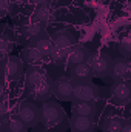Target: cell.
Listing matches in <instances>:
<instances>
[{"label": "cell", "instance_id": "f1b7e54d", "mask_svg": "<svg viewBox=\"0 0 131 132\" xmlns=\"http://www.w3.org/2000/svg\"><path fill=\"white\" fill-rule=\"evenodd\" d=\"M31 2H33L34 5H37V6L39 5H43V3H48V0H31Z\"/></svg>", "mask_w": 131, "mask_h": 132}, {"label": "cell", "instance_id": "d4e9b609", "mask_svg": "<svg viewBox=\"0 0 131 132\" xmlns=\"http://www.w3.org/2000/svg\"><path fill=\"white\" fill-rule=\"evenodd\" d=\"M9 8H11L9 0H0V14L8 12V11H9Z\"/></svg>", "mask_w": 131, "mask_h": 132}, {"label": "cell", "instance_id": "484cf974", "mask_svg": "<svg viewBox=\"0 0 131 132\" xmlns=\"http://www.w3.org/2000/svg\"><path fill=\"white\" fill-rule=\"evenodd\" d=\"M0 118L6 120L8 118V106L5 103H0Z\"/></svg>", "mask_w": 131, "mask_h": 132}, {"label": "cell", "instance_id": "8992f818", "mask_svg": "<svg viewBox=\"0 0 131 132\" xmlns=\"http://www.w3.org/2000/svg\"><path fill=\"white\" fill-rule=\"evenodd\" d=\"M51 92L53 95L60 101H71L72 95V81L66 77H60L51 81Z\"/></svg>", "mask_w": 131, "mask_h": 132}, {"label": "cell", "instance_id": "f546056e", "mask_svg": "<svg viewBox=\"0 0 131 132\" xmlns=\"http://www.w3.org/2000/svg\"><path fill=\"white\" fill-rule=\"evenodd\" d=\"M3 126H5V120L0 118V132H3Z\"/></svg>", "mask_w": 131, "mask_h": 132}, {"label": "cell", "instance_id": "9c48e42d", "mask_svg": "<svg viewBox=\"0 0 131 132\" xmlns=\"http://www.w3.org/2000/svg\"><path fill=\"white\" fill-rule=\"evenodd\" d=\"M71 111H72V115H82L94 120L99 114V106L96 101H72Z\"/></svg>", "mask_w": 131, "mask_h": 132}, {"label": "cell", "instance_id": "2e32d148", "mask_svg": "<svg viewBox=\"0 0 131 132\" xmlns=\"http://www.w3.org/2000/svg\"><path fill=\"white\" fill-rule=\"evenodd\" d=\"M34 38H35V40H34V46H35V49H37L43 57L49 55L51 51H53V48H54L53 40H51L46 34H43V32H40L37 37H34Z\"/></svg>", "mask_w": 131, "mask_h": 132}, {"label": "cell", "instance_id": "e0dca14e", "mask_svg": "<svg viewBox=\"0 0 131 132\" xmlns=\"http://www.w3.org/2000/svg\"><path fill=\"white\" fill-rule=\"evenodd\" d=\"M3 132H28V128L17 115H11L5 120Z\"/></svg>", "mask_w": 131, "mask_h": 132}, {"label": "cell", "instance_id": "4fadbf2b", "mask_svg": "<svg viewBox=\"0 0 131 132\" xmlns=\"http://www.w3.org/2000/svg\"><path fill=\"white\" fill-rule=\"evenodd\" d=\"M53 43H54V46H57V48H62V49H68V51H69L72 46L77 45V40H76L74 34H71L69 31H66V29H62V31H59V32L54 34Z\"/></svg>", "mask_w": 131, "mask_h": 132}, {"label": "cell", "instance_id": "4316f807", "mask_svg": "<svg viewBox=\"0 0 131 132\" xmlns=\"http://www.w3.org/2000/svg\"><path fill=\"white\" fill-rule=\"evenodd\" d=\"M120 132H131V121L130 120H125V123H123Z\"/></svg>", "mask_w": 131, "mask_h": 132}, {"label": "cell", "instance_id": "ffe728a7", "mask_svg": "<svg viewBox=\"0 0 131 132\" xmlns=\"http://www.w3.org/2000/svg\"><path fill=\"white\" fill-rule=\"evenodd\" d=\"M12 46H14L12 32L9 31V28H5V31L0 34V55L11 52L12 51Z\"/></svg>", "mask_w": 131, "mask_h": 132}, {"label": "cell", "instance_id": "d6986e66", "mask_svg": "<svg viewBox=\"0 0 131 132\" xmlns=\"http://www.w3.org/2000/svg\"><path fill=\"white\" fill-rule=\"evenodd\" d=\"M34 17L37 22H40L42 25L48 23L53 20V8L48 5V3H43V5H39L35 8V12H34Z\"/></svg>", "mask_w": 131, "mask_h": 132}, {"label": "cell", "instance_id": "ba28073f", "mask_svg": "<svg viewBox=\"0 0 131 132\" xmlns=\"http://www.w3.org/2000/svg\"><path fill=\"white\" fill-rule=\"evenodd\" d=\"M108 94L111 95V100L116 103V104H122V103H127L130 98L131 94V85L128 80H123V81H114L111 88H108Z\"/></svg>", "mask_w": 131, "mask_h": 132}, {"label": "cell", "instance_id": "9a60e30c", "mask_svg": "<svg viewBox=\"0 0 131 132\" xmlns=\"http://www.w3.org/2000/svg\"><path fill=\"white\" fill-rule=\"evenodd\" d=\"M31 94H33L34 100H37V101H42V103H45V101H49V98L53 97V92H51V81L46 78V80H43L40 85H37L34 89L30 91Z\"/></svg>", "mask_w": 131, "mask_h": 132}, {"label": "cell", "instance_id": "44dd1931", "mask_svg": "<svg viewBox=\"0 0 131 132\" xmlns=\"http://www.w3.org/2000/svg\"><path fill=\"white\" fill-rule=\"evenodd\" d=\"M22 59H23V62H26V63H30V65H35V63H40L42 60H43V55L35 49V46H26L23 51H22Z\"/></svg>", "mask_w": 131, "mask_h": 132}, {"label": "cell", "instance_id": "1f68e13d", "mask_svg": "<svg viewBox=\"0 0 131 132\" xmlns=\"http://www.w3.org/2000/svg\"><path fill=\"white\" fill-rule=\"evenodd\" d=\"M0 19H2V14H0Z\"/></svg>", "mask_w": 131, "mask_h": 132}, {"label": "cell", "instance_id": "5b68a950", "mask_svg": "<svg viewBox=\"0 0 131 132\" xmlns=\"http://www.w3.org/2000/svg\"><path fill=\"white\" fill-rule=\"evenodd\" d=\"M86 63L90 66L93 75H96L97 78L106 80V77H110L111 59L108 55H105V54H91Z\"/></svg>", "mask_w": 131, "mask_h": 132}, {"label": "cell", "instance_id": "cb8c5ba5", "mask_svg": "<svg viewBox=\"0 0 131 132\" xmlns=\"http://www.w3.org/2000/svg\"><path fill=\"white\" fill-rule=\"evenodd\" d=\"M119 52L122 54V57L128 59L130 57V52H131V42L130 38H123L120 43H119Z\"/></svg>", "mask_w": 131, "mask_h": 132}, {"label": "cell", "instance_id": "7a4b0ae2", "mask_svg": "<svg viewBox=\"0 0 131 132\" xmlns=\"http://www.w3.org/2000/svg\"><path fill=\"white\" fill-rule=\"evenodd\" d=\"M100 88L90 81H72L71 101H99Z\"/></svg>", "mask_w": 131, "mask_h": 132}, {"label": "cell", "instance_id": "603a6c76", "mask_svg": "<svg viewBox=\"0 0 131 132\" xmlns=\"http://www.w3.org/2000/svg\"><path fill=\"white\" fill-rule=\"evenodd\" d=\"M68 49H62V48H57V46H54L53 48V51H51V54H49V57L56 62V63H65L66 59H68Z\"/></svg>", "mask_w": 131, "mask_h": 132}, {"label": "cell", "instance_id": "7402d4cb", "mask_svg": "<svg viewBox=\"0 0 131 132\" xmlns=\"http://www.w3.org/2000/svg\"><path fill=\"white\" fill-rule=\"evenodd\" d=\"M42 28H43V25L34 19V20H30L28 23H25V26H23V34H25L28 38H33V37H37L40 32H43Z\"/></svg>", "mask_w": 131, "mask_h": 132}, {"label": "cell", "instance_id": "3957f363", "mask_svg": "<svg viewBox=\"0 0 131 132\" xmlns=\"http://www.w3.org/2000/svg\"><path fill=\"white\" fill-rule=\"evenodd\" d=\"M17 117L26 125V128H35L40 123V108L33 101H22L17 109Z\"/></svg>", "mask_w": 131, "mask_h": 132}, {"label": "cell", "instance_id": "5bb4252c", "mask_svg": "<svg viewBox=\"0 0 131 132\" xmlns=\"http://www.w3.org/2000/svg\"><path fill=\"white\" fill-rule=\"evenodd\" d=\"M48 77H46V74L42 71V69H39L37 66H31L28 71H26V89L28 91H31L34 89L37 85H40L43 80H46Z\"/></svg>", "mask_w": 131, "mask_h": 132}, {"label": "cell", "instance_id": "4dcf8cb0", "mask_svg": "<svg viewBox=\"0 0 131 132\" xmlns=\"http://www.w3.org/2000/svg\"><path fill=\"white\" fill-rule=\"evenodd\" d=\"M14 2H20V0H14Z\"/></svg>", "mask_w": 131, "mask_h": 132}, {"label": "cell", "instance_id": "277c9868", "mask_svg": "<svg viewBox=\"0 0 131 132\" xmlns=\"http://www.w3.org/2000/svg\"><path fill=\"white\" fill-rule=\"evenodd\" d=\"M23 74V62L16 57L9 55L0 60V77L6 80H16Z\"/></svg>", "mask_w": 131, "mask_h": 132}, {"label": "cell", "instance_id": "52a82bcc", "mask_svg": "<svg viewBox=\"0 0 131 132\" xmlns=\"http://www.w3.org/2000/svg\"><path fill=\"white\" fill-rule=\"evenodd\" d=\"M110 78H113V81H123V80L130 78V62H128V59L119 57L116 60H111Z\"/></svg>", "mask_w": 131, "mask_h": 132}, {"label": "cell", "instance_id": "ac0fdd59", "mask_svg": "<svg viewBox=\"0 0 131 132\" xmlns=\"http://www.w3.org/2000/svg\"><path fill=\"white\" fill-rule=\"evenodd\" d=\"M123 123H125V118L122 117H106L102 121L100 129L102 132H120Z\"/></svg>", "mask_w": 131, "mask_h": 132}, {"label": "cell", "instance_id": "83f0119b", "mask_svg": "<svg viewBox=\"0 0 131 132\" xmlns=\"http://www.w3.org/2000/svg\"><path fill=\"white\" fill-rule=\"evenodd\" d=\"M3 92H5V83H3V78L0 77V100L3 97Z\"/></svg>", "mask_w": 131, "mask_h": 132}, {"label": "cell", "instance_id": "7c38bea8", "mask_svg": "<svg viewBox=\"0 0 131 132\" xmlns=\"http://www.w3.org/2000/svg\"><path fill=\"white\" fill-rule=\"evenodd\" d=\"M69 75H71V81H90L94 77L88 63L69 66Z\"/></svg>", "mask_w": 131, "mask_h": 132}, {"label": "cell", "instance_id": "6da1fadb", "mask_svg": "<svg viewBox=\"0 0 131 132\" xmlns=\"http://www.w3.org/2000/svg\"><path fill=\"white\" fill-rule=\"evenodd\" d=\"M40 123L49 131L63 132L69 128L65 109L57 101H45L40 108Z\"/></svg>", "mask_w": 131, "mask_h": 132}, {"label": "cell", "instance_id": "8fae6325", "mask_svg": "<svg viewBox=\"0 0 131 132\" xmlns=\"http://www.w3.org/2000/svg\"><path fill=\"white\" fill-rule=\"evenodd\" d=\"M69 129L72 132H94V120L82 115H72L69 120Z\"/></svg>", "mask_w": 131, "mask_h": 132}, {"label": "cell", "instance_id": "30bf717a", "mask_svg": "<svg viewBox=\"0 0 131 132\" xmlns=\"http://www.w3.org/2000/svg\"><path fill=\"white\" fill-rule=\"evenodd\" d=\"M91 52L86 46H82V45H76L69 49L68 52V59H66V63L69 66L72 65H80V63H86L88 59H90Z\"/></svg>", "mask_w": 131, "mask_h": 132}]
</instances>
